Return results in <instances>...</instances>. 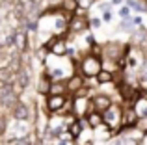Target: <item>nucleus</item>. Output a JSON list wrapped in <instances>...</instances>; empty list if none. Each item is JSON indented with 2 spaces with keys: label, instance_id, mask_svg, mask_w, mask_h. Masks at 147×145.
<instances>
[{
  "label": "nucleus",
  "instance_id": "nucleus-4",
  "mask_svg": "<svg viewBox=\"0 0 147 145\" xmlns=\"http://www.w3.org/2000/svg\"><path fill=\"white\" fill-rule=\"evenodd\" d=\"M110 106H112V99L108 97V95L99 93V95H95V97H93V108H95V112L104 113Z\"/></svg>",
  "mask_w": 147,
  "mask_h": 145
},
{
  "label": "nucleus",
  "instance_id": "nucleus-25",
  "mask_svg": "<svg viewBox=\"0 0 147 145\" xmlns=\"http://www.w3.org/2000/svg\"><path fill=\"white\" fill-rule=\"evenodd\" d=\"M91 26H95V28L100 26V21H99V19H91Z\"/></svg>",
  "mask_w": 147,
  "mask_h": 145
},
{
  "label": "nucleus",
  "instance_id": "nucleus-18",
  "mask_svg": "<svg viewBox=\"0 0 147 145\" xmlns=\"http://www.w3.org/2000/svg\"><path fill=\"white\" fill-rule=\"evenodd\" d=\"M95 78H97V82H99V84H108V82H112V80H114V75H112L110 71L100 69V72H99L97 76H95Z\"/></svg>",
  "mask_w": 147,
  "mask_h": 145
},
{
  "label": "nucleus",
  "instance_id": "nucleus-17",
  "mask_svg": "<svg viewBox=\"0 0 147 145\" xmlns=\"http://www.w3.org/2000/svg\"><path fill=\"white\" fill-rule=\"evenodd\" d=\"M80 132H82V121H75V123L69 125V134H71V140L78 138Z\"/></svg>",
  "mask_w": 147,
  "mask_h": 145
},
{
  "label": "nucleus",
  "instance_id": "nucleus-20",
  "mask_svg": "<svg viewBox=\"0 0 147 145\" xmlns=\"http://www.w3.org/2000/svg\"><path fill=\"white\" fill-rule=\"evenodd\" d=\"M119 17H123V19H129L130 17V9H129V7H121V9H119Z\"/></svg>",
  "mask_w": 147,
  "mask_h": 145
},
{
  "label": "nucleus",
  "instance_id": "nucleus-12",
  "mask_svg": "<svg viewBox=\"0 0 147 145\" xmlns=\"http://www.w3.org/2000/svg\"><path fill=\"white\" fill-rule=\"evenodd\" d=\"M65 86H67V89H71V93H75V91L78 93V91L82 89V86H84V78L76 75V76H73V78L69 80V82L65 84Z\"/></svg>",
  "mask_w": 147,
  "mask_h": 145
},
{
  "label": "nucleus",
  "instance_id": "nucleus-22",
  "mask_svg": "<svg viewBox=\"0 0 147 145\" xmlns=\"http://www.w3.org/2000/svg\"><path fill=\"white\" fill-rule=\"evenodd\" d=\"M76 2H78V7H90L91 6V2H93V0H76Z\"/></svg>",
  "mask_w": 147,
  "mask_h": 145
},
{
  "label": "nucleus",
  "instance_id": "nucleus-27",
  "mask_svg": "<svg viewBox=\"0 0 147 145\" xmlns=\"http://www.w3.org/2000/svg\"><path fill=\"white\" fill-rule=\"evenodd\" d=\"M121 2H125V0H112V4H114V6H115V4H121Z\"/></svg>",
  "mask_w": 147,
  "mask_h": 145
},
{
  "label": "nucleus",
  "instance_id": "nucleus-2",
  "mask_svg": "<svg viewBox=\"0 0 147 145\" xmlns=\"http://www.w3.org/2000/svg\"><path fill=\"white\" fill-rule=\"evenodd\" d=\"M100 115H102V123H106L110 128H117L119 125H121V119H123V110L119 108V106L112 104L110 108L104 113H100Z\"/></svg>",
  "mask_w": 147,
  "mask_h": 145
},
{
  "label": "nucleus",
  "instance_id": "nucleus-10",
  "mask_svg": "<svg viewBox=\"0 0 147 145\" xmlns=\"http://www.w3.org/2000/svg\"><path fill=\"white\" fill-rule=\"evenodd\" d=\"M13 82H15V72L11 71V67H0V84H4V87H11Z\"/></svg>",
  "mask_w": 147,
  "mask_h": 145
},
{
  "label": "nucleus",
  "instance_id": "nucleus-6",
  "mask_svg": "<svg viewBox=\"0 0 147 145\" xmlns=\"http://www.w3.org/2000/svg\"><path fill=\"white\" fill-rule=\"evenodd\" d=\"M65 106V95H49L47 99V108L49 112H60Z\"/></svg>",
  "mask_w": 147,
  "mask_h": 145
},
{
  "label": "nucleus",
  "instance_id": "nucleus-8",
  "mask_svg": "<svg viewBox=\"0 0 147 145\" xmlns=\"http://www.w3.org/2000/svg\"><path fill=\"white\" fill-rule=\"evenodd\" d=\"M11 115H13L17 121H26V119H28V115H30V110H28V106H26L24 102L19 101L17 104L11 108Z\"/></svg>",
  "mask_w": 147,
  "mask_h": 145
},
{
  "label": "nucleus",
  "instance_id": "nucleus-23",
  "mask_svg": "<svg viewBox=\"0 0 147 145\" xmlns=\"http://www.w3.org/2000/svg\"><path fill=\"white\" fill-rule=\"evenodd\" d=\"M6 128H7V123H6V119H4V117H0V136H4Z\"/></svg>",
  "mask_w": 147,
  "mask_h": 145
},
{
  "label": "nucleus",
  "instance_id": "nucleus-21",
  "mask_svg": "<svg viewBox=\"0 0 147 145\" xmlns=\"http://www.w3.org/2000/svg\"><path fill=\"white\" fill-rule=\"evenodd\" d=\"M71 143H73L71 138H58V143H54V145H71Z\"/></svg>",
  "mask_w": 147,
  "mask_h": 145
},
{
  "label": "nucleus",
  "instance_id": "nucleus-19",
  "mask_svg": "<svg viewBox=\"0 0 147 145\" xmlns=\"http://www.w3.org/2000/svg\"><path fill=\"white\" fill-rule=\"evenodd\" d=\"M61 7H63L67 13H75L78 9V2L76 0H61Z\"/></svg>",
  "mask_w": 147,
  "mask_h": 145
},
{
  "label": "nucleus",
  "instance_id": "nucleus-7",
  "mask_svg": "<svg viewBox=\"0 0 147 145\" xmlns=\"http://www.w3.org/2000/svg\"><path fill=\"white\" fill-rule=\"evenodd\" d=\"M13 47L19 52H26L28 50V34L26 32H15L13 34Z\"/></svg>",
  "mask_w": 147,
  "mask_h": 145
},
{
  "label": "nucleus",
  "instance_id": "nucleus-16",
  "mask_svg": "<svg viewBox=\"0 0 147 145\" xmlns=\"http://www.w3.org/2000/svg\"><path fill=\"white\" fill-rule=\"evenodd\" d=\"M88 123H90V127H99V125H102V115H100L99 112H91L88 113Z\"/></svg>",
  "mask_w": 147,
  "mask_h": 145
},
{
  "label": "nucleus",
  "instance_id": "nucleus-13",
  "mask_svg": "<svg viewBox=\"0 0 147 145\" xmlns=\"http://www.w3.org/2000/svg\"><path fill=\"white\" fill-rule=\"evenodd\" d=\"M15 78H17V82H19V86H21V87H28L30 75H28V71H26L24 67H21V69L15 72Z\"/></svg>",
  "mask_w": 147,
  "mask_h": 145
},
{
  "label": "nucleus",
  "instance_id": "nucleus-5",
  "mask_svg": "<svg viewBox=\"0 0 147 145\" xmlns=\"http://www.w3.org/2000/svg\"><path fill=\"white\" fill-rule=\"evenodd\" d=\"M88 26H90V21H88L86 17H82V15H76V17H73L71 22H69V30H71L73 34L84 32V30H88Z\"/></svg>",
  "mask_w": 147,
  "mask_h": 145
},
{
  "label": "nucleus",
  "instance_id": "nucleus-14",
  "mask_svg": "<svg viewBox=\"0 0 147 145\" xmlns=\"http://www.w3.org/2000/svg\"><path fill=\"white\" fill-rule=\"evenodd\" d=\"M67 93V86L65 82H50V89H49V95H63Z\"/></svg>",
  "mask_w": 147,
  "mask_h": 145
},
{
  "label": "nucleus",
  "instance_id": "nucleus-9",
  "mask_svg": "<svg viewBox=\"0 0 147 145\" xmlns=\"http://www.w3.org/2000/svg\"><path fill=\"white\" fill-rule=\"evenodd\" d=\"M104 54H106L110 60H119V62H121L123 47H121L119 43H108V45H106V48H104Z\"/></svg>",
  "mask_w": 147,
  "mask_h": 145
},
{
  "label": "nucleus",
  "instance_id": "nucleus-1",
  "mask_svg": "<svg viewBox=\"0 0 147 145\" xmlns=\"http://www.w3.org/2000/svg\"><path fill=\"white\" fill-rule=\"evenodd\" d=\"M102 69V63H100V58L95 54H88L86 58L82 60V63H80V71H82L84 76H88V78H95V76L100 72Z\"/></svg>",
  "mask_w": 147,
  "mask_h": 145
},
{
  "label": "nucleus",
  "instance_id": "nucleus-3",
  "mask_svg": "<svg viewBox=\"0 0 147 145\" xmlns=\"http://www.w3.org/2000/svg\"><path fill=\"white\" fill-rule=\"evenodd\" d=\"M0 102H2L6 108H13V106L19 102V95L15 93L11 87H4L2 93H0Z\"/></svg>",
  "mask_w": 147,
  "mask_h": 145
},
{
  "label": "nucleus",
  "instance_id": "nucleus-15",
  "mask_svg": "<svg viewBox=\"0 0 147 145\" xmlns=\"http://www.w3.org/2000/svg\"><path fill=\"white\" fill-rule=\"evenodd\" d=\"M50 82H52V78L45 72L43 76H41V80H39V93H43V95H49V89H50Z\"/></svg>",
  "mask_w": 147,
  "mask_h": 145
},
{
  "label": "nucleus",
  "instance_id": "nucleus-24",
  "mask_svg": "<svg viewBox=\"0 0 147 145\" xmlns=\"http://www.w3.org/2000/svg\"><path fill=\"white\" fill-rule=\"evenodd\" d=\"M142 86L147 87V72H144V75H142Z\"/></svg>",
  "mask_w": 147,
  "mask_h": 145
},
{
  "label": "nucleus",
  "instance_id": "nucleus-26",
  "mask_svg": "<svg viewBox=\"0 0 147 145\" xmlns=\"http://www.w3.org/2000/svg\"><path fill=\"white\" fill-rule=\"evenodd\" d=\"M102 21H106V22H108V21H112V15L108 13V11H106V13L102 15Z\"/></svg>",
  "mask_w": 147,
  "mask_h": 145
},
{
  "label": "nucleus",
  "instance_id": "nucleus-11",
  "mask_svg": "<svg viewBox=\"0 0 147 145\" xmlns=\"http://www.w3.org/2000/svg\"><path fill=\"white\" fill-rule=\"evenodd\" d=\"M132 110H134L138 119H145L147 117V99H138Z\"/></svg>",
  "mask_w": 147,
  "mask_h": 145
}]
</instances>
